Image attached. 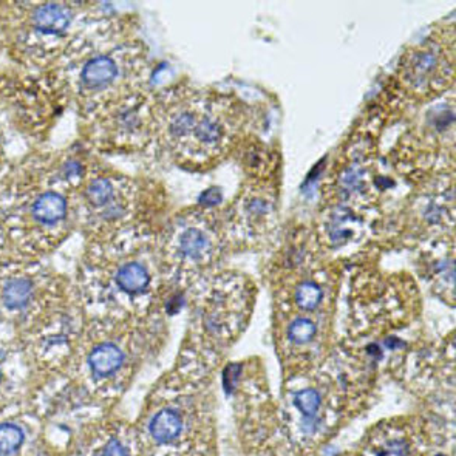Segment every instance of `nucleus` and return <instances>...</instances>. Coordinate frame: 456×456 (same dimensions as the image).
<instances>
[{"label":"nucleus","instance_id":"nucleus-1","mask_svg":"<svg viewBox=\"0 0 456 456\" xmlns=\"http://www.w3.org/2000/svg\"><path fill=\"white\" fill-rule=\"evenodd\" d=\"M89 175L87 163L77 155L24 164L0 195V223L8 241L30 255L57 248L77 223L76 194Z\"/></svg>","mask_w":456,"mask_h":456},{"label":"nucleus","instance_id":"nucleus-2","mask_svg":"<svg viewBox=\"0 0 456 456\" xmlns=\"http://www.w3.org/2000/svg\"><path fill=\"white\" fill-rule=\"evenodd\" d=\"M241 121L234 99L209 91L183 87L154 101V135L176 161L192 166L226 155Z\"/></svg>","mask_w":456,"mask_h":456},{"label":"nucleus","instance_id":"nucleus-3","mask_svg":"<svg viewBox=\"0 0 456 456\" xmlns=\"http://www.w3.org/2000/svg\"><path fill=\"white\" fill-rule=\"evenodd\" d=\"M77 223L95 239L138 228L140 190L135 181L109 172H90L76 194Z\"/></svg>","mask_w":456,"mask_h":456},{"label":"nucleus","instance_id":"nucleus-4","mask_svg":"<svg viewBox=\"0 0 456 456\" xmlns=\"http://www.w3.org/2000/svg\"><path fill=\"white\" fill-rule=\"evenodd\" d=\"M144 67L143 55L134 44L87 51L75 75V91L84 110L143 90Z\"/></svg>","mask_w":456,"mask_h":456},{"label":"nucleus","instance_id":"nucleus-5","mask_svg":"<svg viewBox=\"0 0 456 456\" xmlns=\"http://www.w3.org/2000/svg\"><path fill=\"white\" fill-rule=\"evenodd\" d=\"M223 226L206 212L188 214L170 224L160 243L161 262L178 273L204 271L223 254Z\"/></svg>","mask_w":456,"mask_h":456},{"label":"nucleus","instance_id":"nucleus-6","mask_svg":"<svg viewBox=\"0 0 456 456\" xmlns=\"http://www.w3.org/2000/svg\"><path fill=\"white\" fill-rule=\"evenodd\" d=\"M79 3L41 2L21 3L19 24L12 26L17 35L12 42L17 48L47 53L48 48L57 51L67 48L64 42L69 39L71 26L75 25Z\"/></svg>","mask_w":456,"mask_h":456},{"label":"nucleus","instance_id":"nucleus-7","mask_svg":"<svg viewBox=\"0 0 456 456\" xmlns=\"http://www.w3.org/2000/svg\"><path fill=\"white\" fill-rule=\"evenodd\" d=\"M277 220V198L273 188L263 183L246 186L234 203L228 232L237 240L257 243L273 232Z\"/></svg>","mask_w":456,"mask_h":456},{"label":"nucleus","instance_id":"nucleus-8","mask_svg":"<svg viewBox=\"0 0 456 456\" xmlns=\"http://www.w3.org/2000/svg\"><path fill=\"white\" fill-rule=\"evenodd\" d=\"M453 77V47L436 39L427 41L419 48L410 51L402 67V79L418 93L439 91Z\"/></svg>","mask_w":456,"mask_h":456},{"label":"nucleus","instance_id":"nucleus-9","mask_svg":"<svg viewBox=\"0 0 456 456\" xmlns=\"http://www.w3.org/2000/svg\"><path fill=\"white\" fill-rule=\"evenodd\" d=\"M35 294V283L33 279L25 274H16L6 279L2 288V302L5 308L11 311L24 309L33 299Z\"/></svg>","mask_w":456,"mask_h":456},{"label":"nucleus","instance_id":"nucleus-10","mask_svg":"<svg viewBox=\"0 0 456 456\" xmlns=\"http://www.w3.org/2000/svg\"><path fill=\"white\" fill-rule=\"evenodd\" d=\"M122 349L115 343H101L89 356L90 368L98 376H110L118 372L124 363Z\"/></svg>","mask_w":456,"mask_h":456},{"label":"nucleus","instance_id":"nucleus-11","mask_svg":"<svg viewBox=\"0 0 456 456\" xmlns=\"http://www.w3.org/2000/svg\"><path fill=\"white\" fill-rule=\"evenodd\" d=\"M183 422L180 414L174 410L164 408L160 413L155 414V418L150 422V435L160 444L175 441L181 433Z\"/></svg>","mask_w":456,"mask_h":456},{"label":"nucleus","instance_id":"nucleus-12","mask_svg":"<svg viewBox=\"0 0 456 456\" xmlns=\"http://www.w3.org/2000/svg\"><path fill=\"white\" fill-rule=\"evenodd\" d=\"M294 299L297 307L303 309V311H313V309H316L322 303L323 289L319 283L316 282H302L295 289Z\"/></svg>","mask_w":456,"mask_h":456},{"label":"nucleus","instance_id":"nucleus-13","mask_svg":"<svg viewBox=\"0 0 456 456\" xmlns=\"http://www.w3.org/2000/svg\"><path fill=\"white\" fill-rule=\"evenodd\" d=\"M24 442V432L17 426L0 424V455L16 452Z\"/></svg>","mask_w":456,"mask_h":456},{"label":"nucleus","instance_id":"nucleus-14","mask_svg":"<svg viewBox=\"0 0 456 456\" xmlns=\"http://www.w3.org/2000/svg\"><path fill=\"white\" fill-rule=\"evenodd\" d=\"M316 333H317L316 323L313 320L305 319V317L294 320L288 328L289 340L293 343H297V345L311 342L314 339Z\"/></svg>","mask_w":456,"mask_h":456},{"label":"nucleus","instance_id":"nucleus-15","mask_svg":"<svg viewBox=\"0 0 456 456\" xmlns=\"http://www.w3.org/2000/svg\"><path fill=\"white\" fill-rule=\"evenodd\" d=\"M320 394L316 390H302L295 394L294 405L299 408V412L307 416V418H313V416L319 412L320 407Z\"/></svg>","mask_w":456,"mask_h":456},{"label":"nucleus","instance_id":"nucleus-16","mask_svg":"<svg viewBox=\"0 0 456 456\" xmlns=\"http://www.w3.org/2000/svg\"><path fill=\"white\" fill-rule=\"evenodd\" d=\"M102 456H130L127 447H124L120 441L111 439L107 446H105Z\"/></svg>","mask_w":456,"mask_h":456},{"label":"nucleus","instance_id":"nucleus-17","mask_svg":"<svg viewBox=\"0 0 456 456\" xmlns=\"http://www.w3.org/2000/svg\"><path fill=\"white\" fill-rule=\"evenodd\" d=\"M384 456H407V447L402 442H393L384 452Z\"/></svg>","mask_w":456,"mask_h":456},{"label":"nucleus","instance_id":"nucleus-18","mask_svg":"<svg viewBox=\"0 0 456 456\" xmlns=\"http://www.w3.org/2000/svg\"><path fill=\"white\" fill-rule=\"evenodd\" d=\"M6 241H8V239H6L5 229L2 226V223H0V253H2V249H3V246L6 244Z\"/></svg>","mask_w":456,"mask_h":456},{"label":"nucleus","instance_id":"nucleus-19","mask_svg":"<svg viewBox=\"0 0 456 456\" xmlns=\"http://www.w3.org/2000/svg\"><path fill=\"white\" fill-rule=\"evenodd\" d=\"M3 158V135H2V130H0V161H2Z\"/></svg>","mask_w":456,"mask_h":456}]
</instances>
